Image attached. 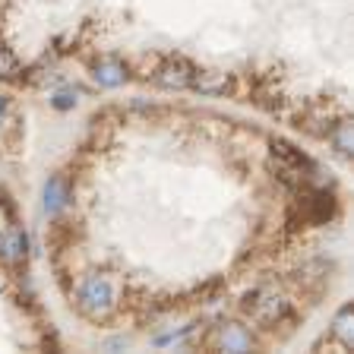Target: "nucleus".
Wrapping results in <instances>:
<instances>
[{"label":"nucleus","instance_id":"nucleus-9","mask_svg":"<svg viewBox=\"0 0 354 354\" xmlns=\"http://www.w3.org/2000/svg\"><path fill=\"white\" fill-rule=\"evenodd\" d=\"M326 136L332 140V146H335V152H342V155H351V149H354V133H351V120H335V124L326 130Z\"/></svg>","mask_w":354,"mask_h":354},{"label":"nucleus","instance_id":"nucleus-3","mask_svg":"<svg viewBox=\"0 0 354 354\" xmlns=\"http://www.w3.org/2000/svg\"><path fill=\"white\" fill-rule=\"evenodd\" d=\"M193 76H196V66L190 64V60L184 57H171L165 60L158 70H155V86H162V88H174V92H180V88H190Z\"/></svg>","mask_w":354,"mask_h":354},{"label":"nucleus","instance_id":"nucleus-7","mask_svg":"<svg viewBox=\"0 0 354 354\" xmlns=\"http://www.w3.org/2000/svg\"><path fill=\"white\" fill-rule=\"evenodd\" d=\"M190 88H196L199 95H225V92H231V76L228 73H199L193 76Z\"/></svg>","mask_w":354,"mask_h":354},{"label":"nucleus","instance_id":"nucleus-11","mask_svg":"<svg viewBox=\"0 0 354 354\" xmlns=\"http://www.w3.org/2000/svg\"><path fill=\"white\" fill-rule=\"evenodd\" d=\"M51 104H54L57 111H66V108H73V104H76V95H73V92H57Z\"/></svg>","mask_w":354,"mask_h":354},{"label":"nucleus","instance_id":"nucleus-1","mask_svg":"<svg viewBox=\"0 0 354 354\" xmlns=\"http://www.w3.org/2000/svg\"><path fill=\"white\" fill-rule=\"evenodd\" d=\"M241 310L257 326H266V329H269V326H279L281 319L291 313V301L281 295L279 288L263 285V288H253V291H247V295H243Z\"/></svg>","mask_w":354,"mask_h":354},{"label":"nucleus","instance_id":"nucleus-8","mask_svg":"<svg viewBox=\"0 0 354 354\" xmlns=\"http://www.w3.org/2000/svg\"><path fill=\"white\" fill-rule=\"evenodd\" d=\"M92 76H95L98 86L114 88V86H120V82L127 80V66L120 64V60H102V64H95Z\"/></svg>","mask_w":354,"mask_h":354},{"label":"nucleus","instance_id":"nucleus-4","mask_svg":"<svg viewBox=\"0 0 354 354\" xmlns=\"http://www.w3.org/2000/svg\"><path fill=\"white\" fill-rule=\"evenodd\" d=\"M212 345L218 348V351L241 354V351H250V348H253V335L243 329V326H237V323H225V326H218V329H215Z\"/></svg>","mask_w":354,"mask_h":354},{"label":"nucleus","instance_id":"nucleus-10","mask_svg":"<svg viewBox=\"0 0 354 354\" xmlns=\"http://www.w3.org/2000/svg\"><path fill=\"white\" fill-rule=\"evenodd\" d=\"M332 335L342 342V348L351 345V339H354V307H351V304H348V307H342L339 317L332 319Z\"/></svg>","mask_w":354,"mask_h":354},{"label":"nucleus","instance_id":"nucleus-2","mask_svg":"<svg viewBox=\"0 0 354 354\" xmlns=\"http://www.w3.org/2000/svg\"><path fill=\"white\" fill-rule=\"evenodd\" d=\"M76 307L82 310V317L88 319H108L118 310V291L111 285V279L104 275H88L76 291Z\"/></svg>","mask_w":354,"mask_h":354},{"label":"nucleus","instance_id":"nucleus-5","mask_svg":"<svg viewBox=\"0 0 354 354\" xmlns=\"http://www.w3.org/2000/svg\"><path fill=\"white\" fill-rule=\"evenodd\" d=\"M29 257V237L22 234L19 228H7L0 231V263L7 266H19Z\"/></svg>","mask_w":354,"mask_h":354},{"label":"nucleus","instance_id":"nucleus-6","mask_svg":"<svg viewBox=\"0 0 354 354\" xmlns=\"http://www.w3.org/2000/svg\"><path fill=\"white\" fill-rule=\"evenodd\" d=\"M70 203V180L64 174H54L48 184H44V209L48 212H60V209Z\"/></svg>","mask_w":354,"mask_h":354},{"label":"nucleus","instance_id":"nucleus-12","mask_svg":"<svg viewBox=\"0 0 354 354\" xmlns=\"http://www.w3.org/2000/svg\"><path fill=\"white\" fill-rule=\"evenodd\" d=\"M7 104H10V102H7L3 95H0V120H3V114H7Z\"/></svg>","mask_w":354,"mask_h":354}]
</instances>
